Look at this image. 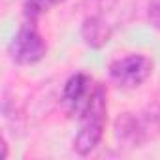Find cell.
<instances>
[{"mask_svg":"<svg viewBox=\"0 0 160 160\" xmlns=\"http://www.w3.org/2000/svg\"><path fill=\"white\" fill-rule=\"evenodd\" d=\"M108 122V91L96 83L87 106L79 113V132L73 138V151L79 156L91 154L102 141Z\"/></svg>","mask_w":160,"mask_h":160,"instance_id":"obj_1","label":"cell"},{"mask_svg":"<svg viewBox=\"0 0 160 160\" xmlns=\"http://www.w3.org/2000/svg\"><path fill=\"white\" fill-rule=\"evenodd\" d=\"M115 139L130 149L143 147L160 134V106H147L141 111H126L113 126Z\"/></svg>","mask_w":160,"mask_h":160,"instance_id":"obj_2","label":"cell"},{"mask_svg":"<svg viewBox=\"0 0 160 160\" xmlns=\"http://www.w3.org/2000/svg\"><path fill=\"white\" fill-rule=\"evenodd\" d=\"M154 62L143 53H130L109 64V77L119 89H138L151 77Z\"/></svg>","mask_w":160,"mask_h":160,"instance_id":"obj_3","label":"cell"},{"mask_svg":"<svg viewBox=\"0 0 160 160\" xmlns=\"http://www.w3.org/2000/svg\"><path fill=\"white\" fill-rule=\"evenodd\" d=\"M8 53L10 58L21 66L36 64L47 55V42L36 28V23L27 21L17 30V34L8 45Z\"/></svg>","mask_w":160,"mask_h":160,"instance_id":"obj_4","label":"cell"},{"mask_svg":"<svg viewBox=\"0 0 160 160\" xmlns=\"http://www.w3.org/2000/svg\"><path fill=\"white\" fill-rule=\"evenodd\" d=\"M94 87H96V83L92 81V77L89 73H85V72L73 73L68 81L64 83V89H62L60 102H62L64 109L70 115H73V113L79 115V113L83 111V108L87 106V102H89Z\"/></svg>","mask_w":160,"mask_h":160,"instance_id":"obj_5","label":"cell"},{"mask_svg":"<svg viewBox=\"0 0 160 160\" xmlns=\"http://www.w3.org/2000/svg\"><path fill=\"white\" fill-rule=\"evenodd\" d=\"M111 34H113V27H111L102 15H89V17L83 21L81 38H83V42H85L89 47H92V49L104 47V45L111 40Z\"/></svg>","mask_w":160,"mask_h":160,"instance_id":"obj_6","label":"cell"},{"mask_svg":"<svg viewBox=\"0 0 160 160\" xmlns=\"http://www.w3.org/2000/svg\"><path fill=\"white\" fill-rule=\"evenodd\" d=\"M66 0H25L23 4V13L27 21L36 23L43 13H47L49 10H53L58 4H64Z\"/></svg>","mask_w":160,"mask_h":160,"instance_id":"obj_7","label":"cell"},{"mask_svg":"<svg viewBox=\"0 0 160 160\" xmlns=\"http://www.w3.org/2000/svg\"><path fill=\"white\" fill-rule=\"evenodd\" d=\"M147 17H149V23H151L156 30H160V0H149Z\"/></svg>","mask_w":160,"mask_h":160,"instance_id":"obj_8","label":"cell"}]
</instances>
